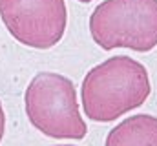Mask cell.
<instances>
[{
	"label": "cell",
	"mask_w": 157,
	"mask_h": 146,
	"mask_svg": "<svg viewBox=\"0 0 157 146\" xmlns=\"http://www.w3.org/2000/svg\"><path fill=\"white\" fill-rule=\"evenodd\" d=\"M148 70L128 55H115L86 73L80 86L82 108L93 122H112L150 97Z\"/></svg>",
	"instance_id": "cell-1"
},
{
	"label": "cell",
	"mask_w": 157,
	"mask_h": 146,
	"mask_svg": "<svg viewBox=\"0 0 157 146\" xmlns=\"http://www.w3.org/2000/svg\"><path fill=\"white\" fill-rule=\"evenodd\" d=\"M26 115L29 122L51 139H84L88 126L78 111L73 82L53 71L37 73L26 93Z\"/></svg>",
	"instance_id": "cell-2"
},
{
	"label": "cell",
	"mask_w": 157,
	"mask_h": 146,
	"mask_svg": "<svg viewBox=\"0 0 157 146\" xmlns=\"http://www.w3.org/2000/svg\"><path fill=\"white\" fill-rule=\"evenodd\" d=\"M90 33L106 51H152L157 46V0H104L90 17Z\"/></svg>",
	"instance_id": "cell-3"
},
{
	"label": "cell",
	"mask_w": 157,
	"mask_h": 146,
	"mask_svg": "<svg viewBox=\"0 0 157 146\" xmlns=\"http://www.w3.org/2000/svg\"><path fill=\"white\" fill-rule=\"evenodd\" d=\"M0 18L20 44L49 49L64 36L68 9L64 0H0Z\"/></svg>",
	"instance_id": "cell-4"
},
{
	"label": "cell",
	"mask_w": 157,
	"mask_h": 146,
	"mask_svg": "<svg viewBox=\"0 0 157 146\" xmlns=\"http://www.w3.org/2000/svg\"><path fill=\"white\" fill-rule=\"evenodd\" d=\"M104 146H157V117L137 113L110 130Z\"/></svg>",
	"instance_id": "cell-5"
},
{
	"label": "cell",
	"mask_w": 157,
	"mask_h": 146,
	"mask_svg": "<svg viewBox=\"0 0 157 146\" xmlns=\"http://www.w3.org/2000/svg\"><path fill=\"white\" fill-rule=\"evenodd\" d=\"M4 132H6V113H4L2 102H0V143L4 139Z\"/></svg>",
	"instance_id": "cell-6"
},
{
	"label": "cell",
	"mask_w": 157,
	"mask_h": 146,
	"mask_svg": "<svg viewBox=\"0 0 157 146\" xmlns=\"http://www.w3.org/2000/svg\"><path fill=\"white\" fill-rule=\"evenodd\" d=\"M78 2H84V4H88V2H91V0H78Z\"/></svg>",
	"instance_id": "cell-7"
},
{
	"label": "cell",
	"mask_w": 157,
	"mask_h": 146,
	"mask_svg": "<svg viewBox=\"0 0 157 146\" xmlns=\"http://www.w3.org/2000/svg\"><path fill=\"white\" fill-rule=\"evenodd\" d=\"M57 146H71V144H57Z\"/></svg>",
	"instance_id": "cell-8"
}]
</instances>
